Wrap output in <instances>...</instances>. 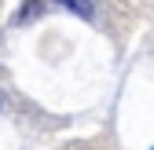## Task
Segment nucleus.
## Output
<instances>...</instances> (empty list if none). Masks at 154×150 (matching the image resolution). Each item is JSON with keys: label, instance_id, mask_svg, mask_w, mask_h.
<instances>
[{"label": "nucleus", "instance_id": "1", "mask_svg": "<svg viewBox=\"0 0 154 150\" xmlns=\"http://www.w3.org/2000/svg\"><path fill=\"white\" fill-rule=\"evenodd\" d=\"M59 4H63L66 11H77L81 18H92V4H88V0H59Z\"/></svg>", "mask_w": 154, "mask_h": 150}]
</instances>
